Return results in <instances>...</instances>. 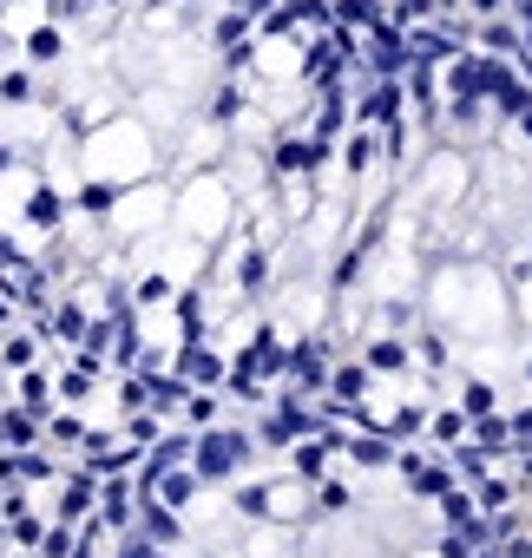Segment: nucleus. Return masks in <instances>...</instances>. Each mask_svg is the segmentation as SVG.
I'll list each match as a JSON object with an SVG mask.
<instances>
[{
  "label": "nucleus",
  "mask_w": 532,
  "mask_h": 558,
  "mask_svg": "<svg viewBox=\"0 0 532 558\" xmlns=\"http://www.w3.org/2000/svg\"><path fill=\"white\" fill-rule=\"evenodd\" d=\"M223 223H230V191H223L217 178H204V184H191V191L178 197V230H184V236H197V250H204V243H217V236H223Z\"/></svg>",
  "instance_id": "1"
},
{
  "label": "nucleus",
  "mask_w": 532,
  "mask_h": 558,
  "mask_svg": "<svg viewBox=\"0 0 532 558\" xmlns=\"http://www.w3.org/2000/svg\"><path fill=\"white\" fill-rule=\"evenodd\" d=\"M408 362H414L408 342H375V349H368V368H382V375H401Z\"/></svg>",
  "instance_id": "2"
},
{
  "label": "nucleus",
  "mask_w": 532,
  "mask_h": 558,
  "mask_svg": "<svg viewBox=\"0 0 532 558\" xmlns=\"http://www.w3.org/2000/svg\"><path fill=\"white\" fill-rule=\"evenodd\" d=\"M368 158H375V138H362V132H355V138H349V151H342V165H349V171H368Z\"/></svg>",
  "instance_id": "3"
},
{
  "label": "nucleus",
  "mask_w": 532,
  "mask_h": 558,
  "mask_svg": "<svg viewBox=\"0 0 532 558\" xmlns=\"http://www.w3.org/2000/svg\"><path fill=\"white\" fill-rule=\"evenodd\" d=\"M506 8H512V0H467V14H480V21L486 14H506Z\"/></svg>",
  "instance_id": "4"
},
{
  "label": "nucleus",
  "mask_w": 532,
  "mask_h": 558,
  "mask_svg": "<svg viewBox=\"0 0 532 558\" xmlns=\"http://www.w3.org/2000/svg\"><path fill=\"white\" fill-rule=\"evenodd\" d=\"M60 53V34H34V60H53Z\"/></svg>",
  "instance_id": "5"
}]
</instances>
